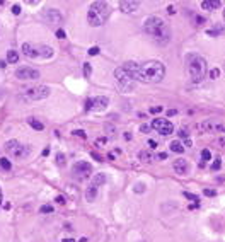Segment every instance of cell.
Wrapping results in <instances>:
<instances>
[{"instance_id":"obj_26","label":"cell","mask_w":225,"mask_h":242,"mask_svg":"<svg viewBox=\"0 0 225 242\" xmlns=\"http://www.w3.org/2000/svg\"><path fill=\"white\" fill-rule=\"evenodd\" d=\"M0 167L5 169V170H10V169H12V164H10L9 159H3V157H2V159H0Z\"/></svg>"},{"instance_id":"obj_4","label":"cell","mask_w":225,"mask_h":242,"mask_svg":"<svg viewBox=\"0 0 225 242\" xmlns=\"http://www.w3.org/2000/svg\"><path fill=\"white\" fill-rule=\"evenodd\" d=\"M109 14H111V7H109L108 2H104V0L92 2L91 7H89V12H87V22L92 27L102 26L109 19Z\"/></svg>"},{"instance_id":"obj_8","label":"cell","mask_w":225,"mask_h":242,"mask_svg":"<svg viewBox=\"0 0 225 242\" xmlns=\"http://www.w3.org/2000/svg\"><path fill=\"white\" fill-rule=\"evenodd\" d=\"M108 106H109V99L106 95H99L94 99H87L84 104V109L85 111H104Z\"/></svg>"},{"instance_id":"obj_23","label":"cell","mask_w":225,"mask_h":242,"mask_svg":"<svg viewBox=\"0 0 225 242\" xmlns=\"http://www.w3.org/2000/svg\"><path fill=\"white\" fill-rule=\"evenodd\" d=\"M17 60H19L17 51H14V50H9L7 51V61L9 63H17Z\"/></svg>"},{"instance_id":"obj_25","label":"cell","mask_w":225,"mask_h":242,"mask_svg":"<svg viewBox=\"0 0 225 242\" xmlns=\"http://www.w3.org/2000/svg\"><path fill=\"white\" fill-rule=\"evenodd\" d=\"M222 31H224V26H220V24H217V26H215V29H208L206 33H208L210 36H217V34H220Z\"/></svg>"},{"instance_id":"obj_15","label":"cell","mask_w":225,"mask_h":242,"mask_svg":"<svg viewBox=\"0 0 225 242\" xmlns=\"http://www.w3.org/2000/svg\"><path fill=\"white\" fill-rule=\"evenodd\" d=\"M201 7L205 10H217V9L222 7V2L220 0H203L201 2Z\"/></svg>"},{"instance_id":"obj_12","label":"cell","mask_w":225,"mask_h":242,"mask_svg":"<svg viewBox=\"0 0 225 242\" xmlns=\"http://www.w3.org/2000/svg\"><path fill=\"white\" fill-rule=\"evenodd\" d=\"M44 20L50 24V26H60L61 24V14L56 10V9H48L46 12H44Z\"/></svg>"},{"instance_id":"obj_9","label":"cell","mask_w":225,"mask_h":242,"mask_svg":"<svg viewBox=\"0 0 225 242\" xmlns=\"http://www.w3.org/2000/svg\"><path fill=\"white\" fill-rule=\"evenodd\" d=\"M150 128H153L159 135H164V136H166V135H172L174 125H172L169 119H160V118H157V119H153V121L150 123Z\"/></svg>"},{"instance_id":"obj_2","label":"cell","mask_w":225,"mask_h":242,"mask_svg":"<svg viewBox=\"0 0 225 242\" xmlns=\"http://www.w3.org/2000/svg\"><path fill=\"white\" fill-rule=\"evenodd\" d=\"M143 31L159 44H167L170 41V27L169 24L159 16H150L143 20Z\"/></svg>"},{"instance_id":"obj_37","label":"cell","mask_w":225,"mask_h":242,"mask_svg":"<svg viewBox=\"0 0 225 242\" xmlns=\"http://www.w3.org/2000/svg\"><path fill=\"white\" fill-rule=\"evenodd\" d=\"M12 14H16V16L20 14V5H17V3H16V5H12Z\"/></svg>"},{"instance_id":"obj_28","label":"cell","mask_w":225,"mask_h":242,"mask_svg":"<svg viewBox=\"0 0 225 242\" xmlns=\"http://www.w3.org/2000/svg\"><path fill=\"white\" fill-rule=\"evenodd\" d=\"M84 75L85 77H91V74H92V67H91V63H84Z\"/></svg>"},{"instance_id":"obj_6","label":"cell","mask_w":225,"mask_h":242,"mask_svg":"<svg viewBox=\"0 0 225 242\" xmlns=\"http://www.w3.org/2000/svg\"><path fill=\"white\" fill-rule=\"evenodd\" d=\"M3 149H5V152H7L10 157H16V159H26V157H29V153H31V147L20 143L17 140H9V142L3 145Z\"/></svg>"},{"instance_id":"obj_1","label":"cell","mask_w":225,"mask_h":242,"mask_svg":"<svg viewBox=\"0 0 225 242\" xmlns=\"http://www.w3.org/2000/svg\"><path fill=\"white\" fill-rule=\"evenodd\" d=\"M123 67L136 82L140 80V82H145V84H157L166 75V67L157 60H150V61H145L142 65H138L135 61H126Z\"/></svg>"},{"instance_id":"obj_43","label":"cell","mask_w":225,"mask_h":242,"mask_svg":"<svg viewBox=\"0 0 225 242\" xmlns=\"http://www.w3.org/2000/svg\"><path fill=\"white\" fill-rule=\"evenodd\" d=\"M149 147L150 149H157V142L155 140H149Z\"/></svg>"},{"instance_id":"obj_40","label":"cell","mask_w":225,"mask_h":242,"mask_svg":"<svg viewBox=\"0 0 225 242\" xmlns=\"http://www.w3.org/2000/svg\"><path fill=\"white\" fill-rule=\"evenodd\" d=\"M56 37H58V39H63V37H65V31H63V29H56Z\"/></svg>"},{"instance_id":"obj_24","label":"cell","mask_w":225,"mask_h":242,"mask_svg":"<svg viewBox=\"0 0 225 242\" xmlns=\"http://www.w3.org/2000/svg\"><path fill=\"white\" fill-rule=\"evenodd\" d=\"M211 159V152L208 149H205V150H201V166H205V162L206 160H210Z\"/></svg>"},{"instance_id":"obj_27","label":"cell","mask_w":225,"mask_h":242,"mask_svg":"<svg viewBox=\"0 0 225 242\" xmlns=\"http://www.w3.org/2000/svg\"><path fill=\"white\" fill-rule=\"evenodd\" d=\"M56 164H58L60 167H65L67 162H65V155H63V153H56Z\"/></svg>"},{"instance_id":"obj_49","label":"cell","mask_w":225,"mask_h":242,"mask_svg":"<svg viewBox=\"0 0 225 242\" xmlns=\"http://www.w3.org/2000/svg\"><path fill=\"white\" fill-rule=\"evenodd\" d=\"M167 12H169V14H174L176 10H174V7H172V5H169V7H167Z\"/></svg>"},{"instance_id":"obj_53","label":"cell","mask_w":225,"mask_h":242,"mask_svg":"<svg viewBox=\"0 0 225 242\" xmlns=\"http://www.w3.org/2000/svg\"><path fill=\"white\" fill-rule=\"evenodd\" d=\"M61 242H75V241H74V239H63Z\"/></svg>"},{"instance_id":"obj_52","label":"cell","mask_w":225,"mask_h":242,"mask_svg":"<svg viewBox=\"0 0 225 242\" xmlns=\"http://www.w3.org/2000/svg\"><path fill=\"white\" fill-rule=\"evenodd\" d=\"M183 145H184V147H191V142H189V140H186V142H184Z\"/></svg>"},{"instance_id":"obj_29","label":"cell","mask_w":225,"mask_h":242,"mask_svg":"<svg viewBox=\"0 0 225 242\" xmlns=\"http://www.w3.org/2000/svg\"><path fill=\"white\" fill-rule=\"evenodd\" d=\"M133 191H135L136 194H138V193H143V191H145V184H143V183H136L135 187H133Z\"/></svg>"},{"instance_id":"obj_7","label":"cell","mask_w":225,"mask_h":242,"mask_svg":"<svg viewBox=\"0 0 225 242\" xmlns=\"http://www.w3.org/2000/svg\"><path fill=\"white\" fill-rule=\"evenodd\" d=\"M72 172H74V177L77 181H85L92 174V166L85 160H78L72 166Z\"/></svg>"},{"instance_id":"obj_11","label":"cell","mask_w":225,"mask_h":242,"mask_svg":"<svg viewBox=\"0 0 225 242\" xmlns=\"http://www.w3.org/2000/svg\"><path fill=\"white\" fill-rule=\"evenodd\" d=\"M16 77L20 80H38L41 74H39V70L33 68V67H19L16 70Z\"/></svg>"},{"instance_id":"obj_46","label":"cell","mask_w":225,"mask_h":242,"mask_svg":"<svg viewBox=\"0 0 225 242\" xmlns=\"http://www.w3.org/2000/svg\"><path fill=\"white\" fill-rule=\"evenodd\" d=\"M56 201H58L60 205H65V198H63V196H56Z\"/></svg>"},{"instance_id":"obj_47","label":"cell","mask_w":225,"mask_h":242,"mask_svg":"<svg viewBox=\"0 0 225 242\" xmlns=\"http://www.w3.org/2000/svg\"><path fill=\"white\" fill-rule=\"evenodd\" d=\"M179 136H183V138H186V136H187L186 130H179Z\"/></svg>"},{"instance_id":"obj_39","label":"cell","mask_w":225,"mask_h":242,"mask_svg":"<svg viewBox=\"0 0 225 242\" xmlns=\"http://www.w3.org/2000/svg\"><path fill=\"white\" fill-rule=\"evenodd\" d=\"M140 131H142V133H149L150 131V125H140Z\"/></svg>"},{"instance_id":"obj_55","label":"cell","mask_w":225,"mask_h":242,"mask_svg":"<svg viewBox=\"0 0 225 242\" xmlns=\"http://www.w3.org/2000/svg\"><path fill=\"white\" fill-rule=\"evenodd\" d=\"M78 242H87V237H82V239H80Z\"/></svg>"},{"instance_id":"obj_35","label":"cell","mask_w":225,"mask_h":242,"mask_svg":"<svg viewBox=\"0 0 225 242\" xmlns=\"http://www.w3.org/2000/svg\"><path fill=\"white\" fill-rule=\"evenodd\" d=\"M218 75H220V70H218V68H213V70L210 72V78H218Z\"/></svg>"},{"instance_id":"obj_31","label":"cell","mask_w":225,"mask_h":242,"mask_svg":"<svg viewBox=\"0 0 225 242\" xmlns=\"http://www.w3.org/2000/svg\"><path fill=\"white\" fill-rule=\"evenodd\" d=\"M184 196H186L187 200H191V201H194L196 205H198V201H200V198H198L196 194H191V193H184Z\"/></svg>"},{"instance_id":"obj_36","label":"cell","mask_w":225,"mask_h":242,"mask_svg":"<svg viewBox=\"0 0 225 242\" xmlns=\"http://www.w3.org/2000/svg\"><path fill=\"white\" fill-rule=\"evenodd\" d=\"M99 51H101V50H99L97 46H92V48L89 50V55H91V56H95V55H97V53H99Z\"/></svg>"},{"instance_id":"obj_14","label":"cell","mask_w":225,"mask_h":242,"mask_svg":"<svg viewBox=\"0 0 225 242\" xmlns=\"http://www.w3.org/2000/svg\"><path fill=\"white\" fill-rule=\"evenodd\" d=\"M138 7H140V2L138 0H121L119 2V9L123 12H126V14L138 10Z\"/></svg>"},{"instance_id":"obj_21","label":"cell","mask_w":225,"mask_h":242,"mask_svg":"<svg viewBox=\"0 0 225 242\" xmlns=\"http://www.w3.org/2000/svg\"><path fill=\"white\" fill-rule=\"evenodd\" d=\"M170 150L174 152V153H183L184 152V145H183V142L181 140H174V142H170Z\"/></svg>"},{"instance_id":"obj_41","label":"cell","mask_w":225,"mask_h":242,"mask_svg":"<svg viewBox=\"0 0 225 242\" xmlns=\"http://www.w3.org/2000/svg\"><path fill=\"white\" fill-rule=\"evenodd\" d=\"M203 193H205L206 196H215V194H217V193H215V191H213V189H205V191H203Z\"/></svg>"},{"instance_id":"obj_54","label":"cell","mask_w":225,"mask_h":242,"mask_svg":"<svg viewBox=\"0 0 225 242\" xmlns=\"http://www.w3.org/2000/svg\"><path fill=\"white\" fill-rule=\"evenodd\" d=\"M2 200H3V194H2V189H0V205H2Z\"/></svg>"},{"instance_id":"obj_32","label":"cell","mask_w":225,"mask_h":242,"mask_svg":"<svg viewBox=\"0 0 225 242\" xmlns=\"http://www.w3.org/2000/svg\"><path fill=\"white\" fill-rule=\"evenodd\" d=\"M39 211H41V213H51V211H53V206L51 205H44V206L39 208Z\"/></svg>"},{"instance_id":"obj_16","label":"cell","mask_w":225,"mask_h":242,"mask_svg":"<svg viewBox=\"0 0 225 242\" xmlns=\"http://www.w3.org/2000/svg\"><path fill=\"white\" fill-rule=\"evenodd\" d=\"M36 51H38V56H41V58H51L53 56V48H50V46H36Z\"/></svg>"},{"instance_id":"obj_45","label":"cell","mask_w":225,"mask_h":242,"mask_svg":"<svg viewBox=\"0 0 225 242\" xmlns=\"http://www.w3.org/2000/svg\"><path fill=\"white\" fill-rule=\"evenodd\" d=\"M104 128H106V131H109V133H114V126H111L109 123H108V125H106Z\"/></svg>"},{"instance_id":"obj_51","label":"cell","mask_w":225,"mask_h":242,"mask_svg":"<svg viewBox=\"0 0 225 242\" xmlns=\"http://www.w3.org/2000/svg\"><path fill=\"white\" fill-rule=\"evenodd\" d=\"M123 138H125V140H131V135H130V133H125V135H123Z\"/></svg>"},{"instance_id":"obj_10","label":"cell","mask_w":225,"mask_h":242,"mask_svg":"<svg viewBox=\"0 0 225 242\" xmlns=\"http://www.w3.org/2000/svg\"><path fill=\"white\" fill-rule=\"evenodd\" d=\"M48 95H50V87L46 85H34L26 91V97L31 101H41V99H46Z\"/></svg>"},{"instance_id":"obj_19","label":"cell","mask_w":225,"mask_h":242,"mask_svg":"<svg viewBox=\"0 0 225 242\" xmlns=\"http://www.w3.org/2000/svg\"><path fill=\"white\" fill-rule=\"evenodd\" d=\"M106 181H108V177H106V174H95L91 184H94V186H95V187H101V186H104V184H106Z\"/></svg>"},{"instance_id":"obj_3","label":"cell","mask_w":225,"mask_h":242,"mask_svg":"<svg viewBox=\"0 0 225 242\" xmlns=\"http://www.w3.org/2000/svg\"><path fill=\"white\" fill-rule=\"evenodd\" d=\"M186 68L191 82L200 84L206 78V60L198 53H187L186 55Z\"/></svg>"},{"instance_id":"obj_48","label":"cell","mask_w":225,"mask_h":242,"mask_svg":"<svg viewBox=\"0 0 225 242\" xmlns=\"http://www.w3.org/2000/svg\"><path fill=\"white\" fill-rule=\"evenodd\" d=\"M176 112H177V111H176V109H169V111H167V116H174Z\"/></svg>"},{"instance_id":"obj_33","label":"cell","mask_w":225,"mask_h":242,"mask_svg":"<svg viewBox=\"0 0 225 242\" xmlns=\"http://www.w3.org/2000/svg\"><path fill=\"white\" fill-rule=\"evenodd\" d=\"M138 159H142V160H145V162H150V155L147 152H140V153H138Z\"/></svg>"},{"instance_id":"obj_44","label":"cell","mask_w":225,"mask_h":242,"mask_svg":"<svg viewBox=\"0 0 225 242\" xmlns=\"http://www.w3.org/2000/svg\"><path fill=\"white\" fill-rule=\"evenodd\" d=\"M91 157H92L94 160H101V155H99L97 152H92V153H91Z\"/></svg>"},{"instance_id":"obj_30","label":"cell","mask_w":225,"mask_h":242,"mask_svg":"<svg viewBox=\"0 0 225 242\" xmlns=\"http://www.w3.org/2000/svg\"><path fill=\"white\" fill-rule=\"evenodd\" d=\"M220 166H222V160H220V159H215V160H213V164H211V170H215V172H217V170L220 169Z\"/></svg>"},{"instance_id":"obj_17","label":"cell","mask_w":225,"mask_h":242,"mask_svg":"<svg viewBox=\"0 0 225 242\" xmlns=\"http://www.w3.org/2000/svg\"><path fill=\"white\" fill-rule=\"evenodd\" d=\"M22 51H24V55L27 56V58H36L38 56L36 46H33V44H29V43H24V44H22Z\"/></svg>"},{"instance_id":"obj_56","label":"cell","mask_w":225,"mask_h":242,"mask_svg":"<svg viewBox=\"0 0 225 242\" xmlns=\"http://www.w3.org/2000/svg\"><path fill=\"white\" fill-rule=\"evenodd\" d=\"M224 19H225V7H224Z\"/></svg>"},{"instance_id":"obj_50","label":"cell","mask_w":225,"mask_h":242,"mask_svg":"<svg viewBox=\"0 0 225 242\" xmlns=\"http://www.w3.org/2000/svg\"><path fill=\"white\" fill-rule=\"evenodd\" d=\"M48 153H50V149H44V150H43V152H41V155H43V157H46Z\"/></svg>"},{"instance_id":"obj_38","label":"cell","mask_w":225,"mask_h":242,"mask_svg":"<svg viewBox=\"0 0 225 242\" xmlns=\"http://www.w3.org/2000/svg\"><path fill=\"white\" fill-rule=\"evenodd\" d=\"M162 109H164L162 106H155V108H150V112H152V114H157V112H160Z\"/></svg>"},{"instance_id":"obj_18","label":"cell","mask_w":225,"mask_h":242,"mask_svg":"<svg viewBox=\"0 0 225 242\" xmlns=\"http://www.w3.org/2000/svg\"><path fill=\"white\" fill-rule=\"evenodd\" d=\"M97 198V187L94 186V184H89V186L85 187V200L87 201H94Z\"/></svg>"},{"instance_id":"obj_13","label":"cell","mask_w":225,"mask_h":242,"mask_svg":"<svg viewBox=\"0 0 225 242\" xmlns=\"http://www.w3.org/2000/svg\"><path fill=\"white\" fill-rule=\"evenodd\" d=\"M172 167H174V170L177 174H181V176H186L187 172H189V164H187L186 159H176L172 162Z\"/></svg>"},{"instance_id":"obj_34","label":"cell","mask_w":225,"mask_h":242,"mask_svg":"<svg viewBox=\"0 0 225 242\" xmlns=\"http://www.w3.org/2000/svg\"><path fill=\"white\" fill-rule=\"evenodd\" d=\"M74 135L75 136H80V138H87V133H85L84 130H75Z\"/></svg>"},{"instance_id":"obj_5","label":"cell","mask_w":225,"mask_h":242,"mask_svg":"<svg viewBox=\"0 0 225 242\" xmlns=\"http://www.w3.org/2000/svg\"><path fill=\"white\" fill-rule=\"evenodd\" d=\"M114 78H116L119 89L125 91V92H130V91H133L136 87V80L125 70V67H118L114 70Z\"/></svg>"},{"instance_id":"obj_22","label":"cell","mask_w":225,"mask_h":242,"mask_svg":"<svg viewBox=\"0 0 225 242\" xmlns=\"http://www.w3.org/2000/svg\"><path fill=\"white\" fill-rule=\"evenodd\" d=\"M27 125H29L31 128H34L36 131H43V130H44V125H43L41 121L34 119V118H29V119H27Z\"/></svg>"},{"instance_id":"obj_42","label":"cell","mask_w":225,"mask_h":242,"mask_svg":"<svg viewBox=\"0 0 225 242\" xmlns=\"http://www.w3.org/2000/svg\"><path fill=\"white\" fill-rule=\"evenodd\" d=\"M104 143H106V138H104V136H102V138H97V140H95V145H104Z\"/></svg>"},{"instance_id":"obj_20","label":"cell","mask_w":225,"mask_h":242,"mask_svg":"<svg viewBox=\"0 0 225 242\" xmlns=\"http://www.w3.org/2000/svg\"><path fill=\"white\" fill-rule=\"evenodd\" d=\"M215 126H217V125H215L211 119H205L201 125H198V128H200V130H203L205 133H208V131H213V130H215Z\"/></svg>"}]
</instances>
